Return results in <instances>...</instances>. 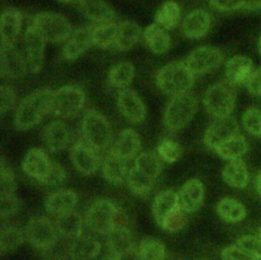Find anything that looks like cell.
I'll use <instances>...</instances> for the list:
<instances>
[{
	"mask_svg": "<svg viewBox=\"0 0 261 260\" xmlns=\"http://www.w3.org/2000/svg\"><path fill=\"white\" fill-rule=\"evenodd\" d=\"M52 91L48 88L38 89L19 102L13 115V125L17 131L34 127L50 113Z\"/></svg>",
	"mask_w": 261,
	"mask_h": 260,
	"instance_id": "6da1fadb",
	"label": "cell"
},
{
	"mask_svg": "<svg viewBox=\"0 0 261 260\" xmlns=\"http://www.w3.org/2000/svg\"><path fill=\"white\" fill-rule=\"evenodd\" d=\"M125 213L108 199L94 201L86 214V224L91 230L106 236L113 228L126 225Z\"/></svg>",
	"mask_w": 261,
	"mask_h": 260,
	"instance_id": "7a4b0ae2",
	"label": "cell"
},
{
	"mask_svg": "<svg viewBox=\"0 0 261 260\" xmlns=\"http://www.w3.org/2000/svg\"><path fill=\"white\" fill-rule=\"evenodd\" d=\"M195 76L185 60H174L157 71L156 85L162 93L173 97L191 92Z\"/></svg>",
	"mask_w": 261,
	"mask_h": 260,
	"instance_id": "3957f363",
	"label": "cell"
},
{
	"mask_svg": "<svg viewBox=\"0 0 261 260\" xmlns=\"http://www.w3.org/2000/svg\"><path fill=\"white\" fill-rule=\"evenodd\" d=\"M81 138L96 152L101 154L111 146V125L102 113L95 109H89L82 119Z\"/></svg>",
	"mask_w": 261,
	"mask_h": 260,
	"instance_id": "277c9868",
	"label": "cell"
},
{
	"mask_svg": "<svg viewBox=\"0 0 261 260\" xmlns=\"http://www.w3.org/2000/svg\"><path fill=\"white\" fill-rule=\"evenodd\" d=\"M198 109V98L192 93L171 97L164 110V124L172 133L186 127L194 118Z\"/></svg>",
	"mask_w": 261,
	"mask_h": 260,
	"instance_id": "5b68a950",
	"label": "cell"
},
{
	"mask_svg": "<svg viewBox=\"0 0 261 260\" xmlns=\"http://www.w3.org/2000/svg\"><path fill=\"white\" fill-rule=\"evenodd\" d=\"M236 99V87L227 81H221L207 88L203 97V104L213 118H220L230 115L234 108Z\"/></svg>",
	"mask_w": 261,
	"mask_h": 260,
	"instance_id": "8992f818",
	"label": "cell"
},
{
	"mask_svg": "<svg viewBox=\"0 0 261 260\" xmlns=\"http://www.w3.org/2000/svg\"><path fill=\"white\" fill-rule=\"evenodd\" d=\"M86 94L77 86H64L52 91L50 113L57 117L68 118L75 115L84 106Z\"/></svg>",
	"mask_w": 261,
	"mask_h": 260,
	"instance_id": "52a82bcc",
	"label": "cell"
},
{
	"mask_svg": "<svg viewBox=\"0 0 261 260\" xmlns=\"http://www.w3.org/2000/svg\"><path fill=\"white\" fill-rule=\"evenodd\" d=\"M47 42L62 43L70 36L72 29L69 20L60 13L40 12L37 13L32 21Z\"/></svg>",
	"mask_w": 261,
	"mask_h": 260,
	"instance_id": "ba28073f",
	"label": "cell"
},
{
	"mask_svg": "<svg viewBox=\"0 0 261 260\" xmlns=\"http://www.w3.org/2000/svg\"><path fill=\"white\" fill-rule=\"evenodd\" d=\"M58 230L55 223L45 216L31 218L25 227V237L29 243L39 250H49L58 240Z\"/></svg>",
	"mask_w": 261,
	"mask_h": 260,
	"instance_id": "9c48e42d",
	"label": "cell"
},
{
	"mask_svg": "<svg viewBox=\"0 0 261 260\" xmlns=\"http://www.w3.org/2000/svg\"><path fill=\"white\" fill-rule=\"evenodd\" d=\"M23 50L22 54L25 59L29 72H39L45 60L46 39L40 31L32 23L27 28L23 34Z\"/></svg>",
	"mask_w": 261,
	"mask_h": 260,
	"instance_id": "30bf717a",
	"label": "cell"
},
{
	"mask_svg": "<svg viewBox=\"0 0 261 260\" xmlns=\"http://www.w3.org/2000/svg\"><path fill=\"white\" fill-rule=\"evenodd\" d=\"M185 61L195 75H203L216 70L222 64L223 54L216 47L204 45L194 49Z\"/></svg>",
	"mask_w": 261,
	"mask_h": 260,
	"instance_id": "8fae6325",
	"label": "cell"
},
{
	"mask_svg": "<svg viewBox=\"0 0 261 260\" xmlns=\"http://www.w3.org/2000/svg\"><path fill=\"white\" fill-rule=\"evenodd\" d=\"M99 153L82 138L74 140L69 149V158L74 168L84 175L93 174L99 166Z\"/></svg>",
	"mask_w": 261,
	"mask_h": 260,
	"instance_id": "7c38bea8",
	"label": "cell"
},
{
	"mask_svg": "<svg viewBox=\"0 0 261 260\" xmlns=\"http://www.w3.org/2000/svg\"><path fill=\"white\" fill-rule=\"evenodd\" d=\"M239 134V124L237 120L229 116L214 118L204 134V143L210 149L214 150L219 144Z\"/></svg>",
	"mask_w": 261,
	"mask_h": 260,
	"instance_id": "4fadbf2b",
	"label": "cell"
},
{
	"mask_svg": "<svg viewBox=\"0 0 261 260\" xmlns=\"http://www.w3.org/2000/svg\"><path fill=\"white\" fill-rule=\"evenodd\" d=\"M24 56L15 45H1L0 73L6 79H18L28 72Z\"/></svg>",
	"mask_w": 261,
	"mask_h": 260,
	"instance_id": "5bb4252c",
	"label": "cell"
},
{
	"mask_svg": "<svg viewBox=\"0 0 261 260\" xmlns=\"http://www.w3.org/2000/svg\"><path fill=\"white\" fill-rule=\"evenodd\" d=\"M93 45L92 25H84L73 30L64 42L61 50L65 60H75Z\"/></svg>",
	"mask_w": 261,
	"mask_h": 260,
	"instance_id": "9a60e30c",
	"label": "cell"
},
{
	"mask_svg": "<svg viewBox=\"0 0 261 260\" xmlns=\"http://www.w3.org/2000/svg\"><path fill=\"white\" fill-rule=\"evenodd\" d=\"M117 106L121 114L132 123H141L146 117V106L139 94L133 89L118 93Z\"/></svg>",
	"mask_w": 261,
	"mask_h": 260,
	"instance_id": "2e32d148",
	"label": "cell"
},
{
	"mask_svg": "<svg viewBox=\"0 0 261 260\" xmlns=\"http://www.w3.org/2000/svg\"><path fill=\"white\" fill-rule=\"evenodd\" d=\"M42 139L50 152L58 153L68 146L70 142V131L65 122L55 119L43 127Z\"/></svg>",
	"mask_w": 261,
	"mask_h": 260,
	"instance_id": "e0dca14e",
	"label": "cell"
},
{
	"mask_svg": "<svg viewBox=\"0 0 261 260\" xmlns=\"http://www.w3.org/2000/svg\"><path fill=\"white\" fill-rule=\"evenodd\" d=\"M51 165V159L41 148L28 151L22 161V170L30 177L43 184Z\"/></svg>",
	"mask_w": 261,
	"mask_h": 260,
	"instance_id": "ac0fdd59",
	"label": "cell"
},
{
	"mask_svg": "<svg viewBox=\"0 0 261 260\" xmlns=\"http://www.w3.org/2000/svg\"><path fill=\"white\" fill-rule=\"evenodd\" d=\"M204 193V185L200 179H189L176 193L179 207L187 214L196 212L203 203Z\"/></svg>",
	"mask_w": 261,
	"mask_h": 260,
	"instance_id": "d6986e66",
	"label": "cell"
},
{
	"mask_svg": "<svg viewBox=\"0 0 261 260\" xmlns=\"http://www.w3.org/2000/svg\"><path fill=\"white\" fill-rule=\"evenodd\" d=\"M211 16L203 9H195L189 12L181 24L184 35L189 39H200L208 34L211 28Z\"/></svg>",
	"mask_w": 261,
	"mask_h": 260,
	"instance_id": "ffe728a7",
	"label": "cell"
},
{
	"mask_svg": "<svg viewBox=\"0 0 261 260\" xmlns=\"http://www.w3.org/2000/svg\"><path fill=\"white\" fill-rule=\"evenodd\" d=\"M22 16L18 9L13 7L5 8L0 18V40L1 45H15L20 28Z\"/></svg>",
	"mask_w": 261,
	"mask_h": 260,
	"instance_id": "44dd1931",
	"label": "cell"
},
{
	"mask_svg": "<svg viewBox=\"0 0 261 260\" xmlns=\"http://www.w3.org/2000/svg\"><path fill=\"white\" fill-rule=\"evenodd\" d=\"M253 70V62L246 55H234L225 63L226 81L234 87L246 85Z\"/></svg>",
	"mask_w": 261,
	"mask_h": 260,
	"instance_id": "7402d4cb",
	"label": "cell"
},
{
	"mask_svg": "<svg viewBox=\"0 0 261 260\" xmlns=\"http://www.w3.org/2000/svg\"><path fill=\"white\" fill-rule=\"evenodd\" d=\"M142 143L140 135L135 129L127 127L122 129L116 137L111 150L129 161L139 155Z\"/></svg>",
	"mask_w": 261,
	"mask_h": 260,
	"instance_id": "603a6c76",
	"label": "cell"
},
{
	"mask_svg": "<svg viewBox=\"0 0 261 260\" xmlns=\"http://www.w3.org/2000/svg\"><path fill=\"white\" fill-rule=\"evenodd\" d=\"M79 8L94 24L117 20L114 10L105 0H79Z\"/></svg>",
	"mask_w": 261,
	"mask_h": 260,
	"instance_id": "cb8c5ba5",
	"label": "cell"
},
{
	"mask_svg": "<svg viewBox=\"0 0 261 260\" xmlns=\"http://www.w3.org/2000/svg\"><path fill=\"white\" fill-rule=\"evenodd\" d=\"M127 160L117 155L110 149L103 160L102 172L104 178L111 184H122L126 180L129 167Z\"/></svg>",
	"mask_w": 261,
	"mask_h": 260,
	"instance_id": "d4e9b609",
	"label": "cell"
},
{
	"mask_svg": "<svg viewBox=\"0 0 261 260\" xmlns=\"http://www.w3.org/2000/svg\"><path fill=\"white\" fill-rule=\"evenodd\" d=\"M105 237L106 246L111 254L119 255L137 249L135 237L126 225L113 228Z\"/></svg>",
	"mask_w": 261,
	"mask_h": 260,
	"instance_id": "484cf974",
	"label": "cell"
},
{
	"mask_svg": "<svg viewBox=\"0 0 261 260\" xmlns=\"http://www.w3.org/2000/svg\"><path fill=\"white\" fill-rule=\"evenodd\" d=\"M180 209L177 194L173 191H162L156 195L152 204V213L159 226L175 211Z\"/></svg>",
	"mask_w": 261,
	"mask_h": 260,
	"instance_id": "4316f807",
	"label": "cell"
},
{
	"mask_svg": "<svg viewBox=\"0 0 261 260\" xmlns=\"http://www.w3.org/2000/svg\"><path fill=\"white\" fill-rule=\"evenodd\" d=\"M77 194L71 190H59L51 193L45 201V209L48 213L58 216L74 209L77 203Z\"/></svg>",
	"mask_w": 261,
	"mask_h": 260,
	"instance_id": "83f0119b",
	"label": "cell"
},
{
	"mask_svg": "<svg viewBox=\"0 0 261 260\" xmlns=\"http://www.w3.org/2000/svg\"><path fill=\"white\" fill-rule=\"evenodd\" d=\"M101 250L100 242L91 236H80L70 243L68 253L71 260H92Z\"/></svg>",
	"mask_w": 261,
	"mask_h": 260,
	"instance_id": "f1b7e54d",
	"label": "cell"
},
{
	"mask_svg": "<svg viewBox=\"0 0 261 260\" xmlns=\"http://www.w3.org/2000/svg\"><path fill=\"white\" fill-rule=\"evenodd\" d=\"M143 38L147 47L155 54H164L171 47V38L164 28L159 24H149L143 31Z\"/></svg>",
	"mask_w": 261,
	"mask_h": 260,
	"instance_id": "f546056e",
	"label": "cell"
},
{
	"mask_svg": "<svg viewBox=\"0 0 261 260\" xmlns=\"http://www.w3.org/2000/svg\"><path fill=\"white\" fill-rule=\"evenodd\" d=\"M141 34H143L141 32V28L134 20L124 19L122 21H118L114 49L123 52L128 51L137 44Z\"/></svg>",
	"mask_w": 261,
	"mask_h": 260,
	"instance_id": "4dcf8cb0",
	"label": "cell"
},
{
	"mask_svg": "<svg viewBox=\"0 0 261 260\" xmlns=\"http://www.w3.org/2000/svg\"><path fill=\"white\" fill-rule=\"evenodd\" d=\"M86 219L74 209L56 216L55 225L59 235L75 239L83 235Z\"/></svg>",
	"mask_w": 261,
	"mask_h": 260,
	"instance_id": "1f68e13d",
	"label": "cell"
},
{
	"mask_svg": "<svg viewBox=\"0 0 261 260\" xmlns=\"http://www.w3.org/2000/svg\"><path fill=\"white\" fill-rule=\"evenodd\" d=\"M135 77V67L129 61H120L115 63L109 70L107 81L108 85L118 93L128 89Z\"/></svg>",
	"mask_w": 261,
	"mask_h": 260,
	"instance_id": "d6a6232c",
	"label": "cell"
},
{
	"mask_svg": "<svg viewBox=\"0 0 261 260\" xmlns=\"http://www.w3.org/2000/svg\"><path fill=\"white\" fill-rule=\"evenodd\" d=\"M222 178L232 188L244 189L249 180L246 163L241 158L229 160L222 169Z\"/></svg>",
	"mask_w": 261,
	"mask_h": 260,
	"instance_id": "836d02e7",
	"label": "cell"
},
{
	"mask_svg": "<svg viewBox=\"0 0 261 260\" xmlns=\"http://www.w3.org/2000/svg\"><path fill=\"white\" fill-rule=\"evenodd\" d=\"M249 144L246 138L240 134L232 136L226 141L219 144L213 151L221 158L229 161L241 158L247 153Z\"/></svg>",
	"mask_w": 261,
	"mask_h": 260,
	"instance_id": "e575fe53",
	"label": "cell"
},
{
	"mask_svg": "<svg viewBox=\"0 0 261 260\" xmlns=\"http://www.w3.org/2000/svg\"><path fill=\"white\" fill-rule=\"evenodd\" d=\"M163 162L157 151L148 150L140 153L135 158L134 167L156 180L162 171Z\"/></svg>",
	"mask_w": 261,
	"mask_h": 260,
	"instance_id": "d590c367",
	"label": "cell"
},
{
	"mask_svg": "<svg viewBox=\"0 0 261 260\" xmlns=\"http://www.w3.org/2000/svg\"><path fill=\"white\" fill-rule=\"evenodd\" d=\"M118 20L92 24L93 45L100 49H114Z\"/></svg>",
	"mask_w": 261,
	"mask_h": 260,
	"instance_id": "8d00e7d4",
	"label": "cell"
},
{
	"mask_svg": "<svg viewBox=\"0 0 261 260\" xmlns=\"http://www.w3.org/2000/svg\"><path fill=\"white\" fill-rule=\"evenodd\" d=\"M216 212L222 220L229 223L240 222L247 215V210L243 203L230 197L218 201L216 204Z\"/></svg>",
	"mask_w": 261,
	"mask_h": 260,
	"instance_id": "74e56055",
	"label": "cell"
},
{
	"mask_svg": "<svg viewBox=\"0 0 261 260\" xmlns=\"http://www.w3.org/2000/svg\"><path fill=\"white\" fill-rule=\"evenodd\" d=\"M181 18L179 5L172 0L163 2L155 13V22L167 31L175 29Z\"/></svg>",
	"mask_w": 261,
	"mask_h": 260,
	"instance_id": "f35d334b",
	"label": "cell"
},
{
	"mask_svg": "<svg viewBox=\"0 0 261 260\" xmlns=\"http://www.w3.org/2000/svg\"><path fill=\"white\" fill-rule=\"evenodd\" d=\"M23 241L22 230L14 224H4L0 229V253L5 255L17 249Z\"/></svg>",
	"mask_w": 261,
	"mask_h": 260,
	"instance_id": "ab89813d",
	"label": "cell"
},
{
	"mask_svg": "<svg viewBox=\"0 0 261 260\" xmlns=\"http://www.w3.org/2000/svg\"><path fill=\"white\" fill-rule=\"evenodd\" d=\"M140 260H165L164 244L152 237H146L141 240L138 246Z\"/></svg>",
	"mask_w": 261,
	"mask_h": 260,
	"instance_id": "60d3db41",
	"label": "cell"
},
{
	"mask_svg": "<svg viewBox=\"0 0 261 260\" xmlns=\"http://www.w3.org/2000/svg\"><path fill=\"white\" fill-rule=\"evenodd\" d=\"M126 181L128 189L133 194L137 196H146L152 191L155 179L149 177L133 166L129 168Z\"/></svg>",
	"mask_w": 261,
	"mask_h": 260,
	"instance_id": "b9f144b4",
	"label": "cell"
},
{
	"mask_svg": "<svg viewBox=\"0 0 261 260\" xmlns=\"http://www.w3.org/2000/svg\"><path fill=\"white\" fill-rule=\"evenodd\" d=\"M242 124L248 134L261 138V109L257 107L248 108L242 116Z\"/></svg>",
	"mask_w": 261,
	"mask_h": 260,
	"instance_id": "7bdbcfd3",
	"label": "cell"
},
{
	"mask_svg": "<svg viewBox=\"0 0 261 260\" xmlns=\"http://www.w3.org/2000/svg\"><path fill=\"white\" fill-rule=\"evenodd\" d=\"M160 158L167 163H173L180 157V146L170 139L162 140L156 149Z\"/></svg>",
	"mask_w": 261,
	"mask_h": 260,
	"instance_id": "ee69618b",
	"label": "cell"
},
{
	"mask_svg": "<svg viewBox=\"0 0 261 260\" xmlns=\"http://www.w3.org/2000/svg\"><path fill=\"white\" fill-rule=\"evenodd\" d=\"M16 176L14 171L1 159L0 165V194H12L16 189Z\"/></svg>",
	"mask_w": 261,
	"mask_h": 260,
	"instance_id": "f6af8a7d",
	"label": "cell"
},
{
	"mask_svg": "<svg viewBox=\"0 0 261 260\" xmlns=\"http://www.w3.org/2000/svg\"><path fill=\"white\" fill-rule=\"evenodd\" d=\"M260 255L255 254L238 244H232L224 248L221 252L222 260H258Z\"/></svg>",
	"mask_w": 261,
	"mask_h": 260,
	"instance_id": "bcb514c9",
	"label": "cell"
},
{
	"mask_svg": "<svg viewBox=\"0 0 261 260\" xmlns=\"http://www.w3.org/2000/svg\"><path fill=\"white\" fill-rule=\"evenodd\" d=\"M20 208L19 199L12 194H0V216L7 219L14 216Z\"/></svg>",
	"mask_w": 261,
	"mask_h": 260,
	"instance_id": "7dc6e473",
	"label": "cell"
},
{
	"mask_svg": "<svg viewBox=\"0 0 261 260\" xmlns=\"http://www.w3.org/2000/svg\"><path fill=\"white\" fill-rule=\"evenodd\" d=\"M186 225H187V213L180 208L177 211H175L173 214H171L162 223L160 227L166 231L175 232L182 229Z\"/></svg>",
	"mask_w": 261,
	"mask_h": 260,
	"instance_id": "c3c4849f",
	"label": "cell"
},
{
	"mask_svg": "<svg viewBox=\"0 0 261 260\" xmlns=\"http://www.w3.org/2000/svg\"><path fill=\"white\" fill-rule=\"evenodd\" d=\"M66 171L65 169L56 161L51 160V165L47 173L46 178L42 185L46 186H59L66 180Z\"/></svg>",
	"mask_w": 261,
	"mask_h": 260,
	"instance_id": "681fc988",
	"label": "cell"
},
{
	"mask_svg": "<svg viewBox=\"0 0 261 260\" xmlns=\"http://www.w3.org/2000/svg\"><path fill=\"white\" fill-rule=\"evenodd\" d=\"M0 113L4 115L15 106L16 94L8 85H2L0 88Z\"/></svg>",
	"mask_w": 261,
	"mask_h": 260,
	"instance_id": "f907efd6",
	"label": "cell"
},
{
	"mask_svg": "<svg viewBox=\"0 0 261 260\" xmlns=\"http://www.w3.org/2000/svg\"><path fill=\"white\" fill-rule=\"evenodd\" d=\"M236 244L245 248L248 251L261 255V242L257 236H251V235L242 236L236 241Z\"/></svg>",
	"mask_w": 261,
	"mask_h": 260,
	"instance_id": "816d5d0a",
	"label": "cell"
},
{
	"mask_svg": "<svg viewBox=\"0 0 261 260\" xmlns=\"http://www.w3.org/2000/svg\"><path fill=\"white\" fill-rule=\"evenodd\" d=\"M245 86L251 95L261 97V66L253 70Z\"/></svg>",
	"mask_w": 261,
	"mask_h": 260,
	"instance_id": "f5cc1de1",
	"label": "cell"
},
{
	"mask_svg": "<svg viewBox=\"0 0 261 260\" xmlns=\"http://www.w3.org/2000/svg\"><path fill=\"white\" fill-rule=\"evenodd\" d=\"M210 5L218 11L228 12L243 8V0H209Z\"/></svg>",
	"mask_w": 261,
	"mask_h": 260,
	"instance_id": "db71d44e",
	"label": "cell"
},
{
	"mask_svg": "<svg viewBox=\"0 0 261 260\" xmlns=\"http://www.w3.org/2000/svg\"><path fill=\"white\" fill-rule=\"evenodd\" d=\"M115 257H116V260H140L138 249L132 250V251L123 253V254L115 255Z\"/></svg>",
	"mask_w": 261,
	"mask_h": 260,
	"instance_id": "11a10c76",
	"label": "cell"
},
{
	"mask_svg": "<svg viewBox=\"0 0 261 260\" xmlns=\"http://www.w3.org/2000/svg\"><path fill=\"white\" fill-rule=\"evenodd\" d=\"M243 8L247 10L261 9V0H243Z\"/></svg>",
	"mask_w": 261,
	"mask_h": 260,
	"instance_id": "9f6ffc18",
	"label": "cell"
},
{
	"mask_svg": "<svg viewBox=\"0 0 261 260\" xmlns=\"http://www.w3.org/2000/svg\"><path fill=\"white\" fill-rule=\"evenodd\" d=\"M255 189H256L257 193L261 196V172L256 176V179H255Z\"/></svg>",
	"mask_w": 261,
	"mask_h": 260,
	"instance_id": "6f0895ef",
	"label": "cell"
},
{
	"mask_svg": "<svg viewBox=\"0 0 261 260\" xmlns=\"http://www.w3.org/2000/svg\"><path fill=\"white\" fill-rule=\"evenodd\" d=\"M101 260H116V257H115V255H113V254L109 253L108 255L104 256Z\"/></svg>",
	"mask_w": 261,
	"mask_h": 260,
	"instance_id": "680465c9",
	"label": "cell"
},
{
	"mask_svg": "<svg viewBox=\"0 0 261 260\" xmlns=\"http://www.w3.org/2000/svg\"><path fill=\"white\" fill-rule=\"evenodd\" d=\"M258 51H259V53L261 55V36H260L259 41H258Z\"/></svg>",
	"mask_w": 261,
	"mask_h": 260,
	"instance_id": "91938a15",
	"label": "cell"
},
{
	"mask_svg": "<svg viewBox=\"0 0 261 260\" xmlns=\"http://www.w3.org/2000/svg\"><path fill=\"white\" fill-rule=\"evenodd\" d=\"M258 238H259V240H260V242H261V225H260V227H259V230H258V236H257Z\"/></svg>",
	"mask_w": 261,
	"mask_h": 260,
	"instance_id": "94428289",
	"label": "cell"
},
{
	"mask_svg": "<svg viewBox=\"0 0 261 260\" xmlns=\"http://www.w3.org/2000/svg\"><path fill=\"white\" fill-rule=\"evenodd\" d=\"M54 260H66V259H64V258H56Z\"/></svg>",
	"mask_w": 261,
	"mask_h": 260,
	"instance_id": "6125c7cd",
	"label": "cell"
},
{
	"mask_svg": "<svg viewBox=\"0 0 261 260\" xmlns=\"http://www.w3.org/2000/svg\"><path fill=\"white\" fill-rule=\"evenodd\" d=\"M60 1H65V2H67V1H71V0H60Z\"/></svg>",
	"mask_w": 261,
	"mask_h": 260,
	"instance_id": "be15d7a7",
	"label": "cell"
},
{
	"mask_svg": "<svg viewBox=\"0 0 261 260\" xmlns=\"http://www.w3.org/2000/svg\"><path fill=\"white\" fill-rule=\"evenodd\" d=\"M198 260H206V259H198Z\"/></svg>",
	"mask_w": 261,
	"mask_h": 260,
	"instance_id": "e7e4bbea",
	"label": "cell"
}]
</instances>
